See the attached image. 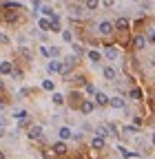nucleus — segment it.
<instances>
[{
  "label": "nucleus",
  "instance_id": "obj_1",
  "mask_svg": "<svg viewBox=\"0 0 155 159\" xmlns=\"http://www.w3.org/2000/svg\"><path fill=\"white\" fill-rule=\"evenodd\" d=\"M75 62H78V57H75V55H67V57H64V62H62V66H60V73H62V75H69V71L75 66Z\"/></svg>",
  "mask_w": 155,
  "mask_h": 159
},
{
  "label": "nucleus",
  "instance_id": "obj_2",
  "mask_svg": "<svg viewBox=\"0 0 155 159\" xmlns=\"http://www.w3.org/2000/svg\"><path fill=\"white\" fill-rule=\"evenodd\" d=\"M51 150H53V155H58V157H62V155H67L69 152V146L62 142V139H60V142H55L53 146H51Z\"/></svg>",
  "mask_w": 155,
  "mask_h": 159
},
{
  "label": "nucleus",
  "instance_id": "obj_3",
  "mask_svg": "<svg viewBox=\"0 0 155 159\" xmlns=\"http://www.w3.org/2000/svg\"><path fill=\"white\" fill-rule=\"evenodd\" d=\"M2 20L9 25H13L18 20V9H2Z\"/></svg>",
  "mask_w": 155,
  "mask_h": 159
},
{
  "label": "nucleus",
  "instance_id": "obj_4",
  "mask_svg": "<svg viewBox=\"0 0 155 159\" xmlns=\"http://www.w3.org/2000/svg\"><path fill=\"white\" fill-rule=\"evenodd\" d=\"M98 33H100V35H111V33H113V22L102 20V22L98 25Z\"/></svg>",
  "mask_w": 155,
  "mask_h": 159
},
{
  "label": "nucleus",
  "instance_id": "obj_5",
  "mask_svg": "<svg viewBox=\"0 0 155 159\" xmlns=\"http://www.w3.org/2000/svg\"><path fill=\"white\" fill-rule=\"evenodd\" d=\"M113 29H118V31L126 33V31L131 29V25H129V20H126V18H118V20L113 22Z\"/></svg>",
  "mask_w": 155,
  "mask_h": 159
},
{
  "label": "nucleus",
  "instance_id": "obj_6",
  "mask_svg": "<svg viewBox=\"0 0 155 159\" xmlns=\"http://www.w3.org/2000/svg\"><path fill=\"white\" fill-rule=\"evenodd\" d=\"M78 108H80L84 115H91V113H93V108H95V102H91V99H82Z\"/></svg>",
  "mask_w": 155,
  "mask_h": 159
},
{
  "label": "nucleus",
  "instance_id": "obj_7",
  "mask_svg": "<svg viewBox=\"0 0 155 159\" xmlns=\"http://www.w3.org/2000/svg\"><path fill=\"white\" fill-rule=\"evenodd\" d=\"M27 135H29L31 139H40V137H42V126H38V124H35V126H29V133H27Z\"/></svg>",
  "mask_w": 155,
  "mask_h": 159
},
{
  "label": "nucleus",
  "instance_id": "obj_8",
  "mask_svg": "<svg viewBox=\"0 0 155 159\" xmlns=\"http://www.w3.org/2000/svg\"><path fill=\"white\" fill-rule=\"evenodd\" d=\"M80 102H82V95L78 93V91H73V93H69V104L75 108V106H80Z\"/></svg>",
  "mask_w": 155,
  "mask_h": 159
},
{
  "label": "nucleus",
  "instance_id": "obj_9",
  "mask_svg": "<svg viewBox=\"0 0 155 159\" xmlns=\"http://www.w3.org/2000/svg\"><path fill=\"white\" fill-rule=\"evenodd\" d=\"M95 104L106 106V104H109V95H106V93H102V91H95Z\"/></svg>",
  "mask_w": 155,
  "mask_h": 159
},
{
  "label": "nucleus",
  "instance_id": "obj_10",
  "mask_svg": "<svg viewBox=\"0 0 155 159\" xmlns=\"http://www.w3.org/2000/svg\"><path fill=\"white\" fill-rule=\"evenodd\" d=\"M118 150H120V155H122V157H126V159H138V157H140V152H135V150H126L124 146H118Z\"/></svg>",
  "mask_w": 155,
  "mask_h": 159
},
{
  "label": "nucleus",
  "instance_id": "obj_11",
  "mask_svg": "<svg viewBox=\"0 0 155 159\" xmlns=\"http://www.w3.org/2000/svg\"><path fill=\"white\" fill-rule=\"evenodd\" d=\"M91 148H93V150H102V148H104V137H98V135H95V137L91 139Z\"/></svg>",
  "mask_w": 155,
  "mask_h": 159
},
{
  "label": "nucleus",
  "instance_id": "obj_12",
  "mask_svg": "<svg viewBox=\"0 0 155 159\" xmlns=\"http://www.w3.org/2000/svg\"><path fill=\"white\" fill-rule=\"evenodd\" d=\"M109 106H113V108H124V97H109Z\"/></svg>",
  "mask_w": 155,
  "mask_h": 159
},
{
  "label": "nucleus",
  "instance_id": "obj_13",
  "mask_svg": "<svg viewBox=\"0 0 155 159\" xmlns=\"http://www.w3.org/2000/svg\"><path fill=\"white\" fill-rule=\"evenodd\" d=\"M104 55H106L109 60H115V57H118V49H115L113 44H106V47H104Z\"/></svg>",
  "mask_w": 155,
  "mask_h": 159
},
{
  "label": "nucleus",
  "instance_id": "obj_14",
  "mask_svg": "<svg viewBox=\"0 0 155 159\" xmlns=\"http://www.w3.org/2000/svg\"><path fill=\"white\" fill-rule=\"evenodd\" d=\"M60 66H62V62H58V60H51V62L47 64V71H49V73H60Z\"/></svg>",
  "mask_w": 155,
  "mask_h": 159
},
{
  "label": "nucleus",
  "instance_id": "obj_15",
  "mask_svg": "<svg viewBox=\"0 0 155 159\" xmlns=\"http://www.w3.org/2000/svg\"><path fill=\"white\" fill-rule=\"evenodd\" d=\"M144 44H146V38L144 35H135L133 38V47L135 49H144Z\"/></svg>",
  "mask_w": 155,
  "mask_h": 159
},
{
  "label": "nucleus",
  "instance_id": "obj_16",
  "mask_svg": "<svg viewBox=\"0 0 155 159\" xmlns=\"http://www.w3.org/2000/svg\"><path fill=\"white\" fill-rule=\"evenodd\" d=\"M58 135H60V139H62V142H64V139H71V137H73L71 128H67V126H62L60 130H58Z\"/></svg>",
  "mask_w": 155,
  "mask_h": 159
},
{
  "label": "nucleus",
  "instance_id": "obj_17",
  "mask_svg": "<svg viewBox=\"0 0 155 159\" xmlns=\"http://www.w3.org/2000/svg\"><path fill=\"white\" fill-rule=\"evenodd\" d=\"M38 27H40L42 31H51V20L49 18H40L38 20Z\"/></svg>",
  "mask_w": 155,
  "mask_h": 159
},
{
  "label": "nucleus",
  "instance_id": "obj_18",
  "mask_svg": "<svg viewBox=\"0 0 155 159\" xmlns=\"http://www.w3.org/2000/svg\"><path fill=\"white\" fill-rule=\"evenodd\" d=\"M102 73H104V77H106V80H115V77H118V73H115V69H113V66H104V71H102Z\"/></svg>",
  "mask_w": 155,
  "mask_h": 159
},
{
  "label": "nucleus",
  "instance_id": "obj_19",
  "mask_svg": "<svg viewBox=\"0 0 155 159\" xmlns=\"http://www.w3.org/2000/svg\"><path fill=\"white\" fill-rule=\"evenodd\" d=\"M142 89H131V93H129V97L131 99H135V102H140V99H142Z\"/></svg>",
  "mask_w": 155,
  "mask_h": 159
},
{
  "label": "nucleus",
  "instance_id": "obj_20",
  "mask_svg": "<svg viewBox=\"0 0 155 159\" xmlns=\"http://www.w3.org/2000/svg\"><path fill=\"white\" fill-rule=\"evenodd\" d=\"M11 62H0V75H9L11 73Z\"/></svg>",
  "mask_w": 155,
  "mask_h": 159
},
{
  "label": "nucleus",
  "instance_id": "obj_21",
  "mask_svg": "<svg viewBox=\"0 0 155 159\" xmlns=\"http://www.w3.org/2000/svg\"><path fill=\"white\" fill-rule=\"evenodd\" d=\"M98 5H100V0H84V7H87L89 11H95V9H98Z\"/></svg>",
  "mask_w": 155,
  "mask_h": 159
},
{
  "label": "nucleus",
  "instance_id": "obj_22",
  "mask_svg": "<svg viewBox=\"0 0 155 159\" xmlns=\"http://www.w3.org/2000/svg\"><path fill=\"white\" fill-rule=\"evenodd\" d=\"M95 135H98V137H104V139H106V137L111 135V133H109V126H98V130H95Z\"/></svg>",
  "mask_w": 155,
  "mask_h": 159
},
{
  "label": "nucleus",
  "instance_id": "obj_23",
  "mask_svg": "<svg viewBox=\"0 0 155 159\" xmlns=\"http://www.w3.org/2000/svg\"><path fill=\"white\" fill-rule=\"evenodd\" d=\"M18 51H20V55H22L25 60H33V55H31V51H29L27 47H22V44H20V49H18Z\"/></svg>",
  "mask_w": 155,
  "mask_h": 159
},
{
  "label": "nucleus",
  "instance_id": "obj_24",
  "mask_svg": "<svg viewBox=\"0 0 155 159\" xmlns=\"http://www.w3.org/2000/svg\"><path fill=\"white\" fill-rule=\"evenodd\" d=\"M69 13H71L73 18H78V16L82 13V7H78V5H71V7H69Z\"/></svg>",
  "mask_w": 155,
  "mask_h": 159
},
{
  "label": "nucleus",
  "instance_id": "obj_25",
  "mask_svg": "<svg viewBox=\"0 0 155 159\" xmlns=\"http://www.w3.org/2000/svg\"><path fill=\"white\" fill-rule=\"evenodd\" d=\"M87 57L91 60V62H100V57H102V55H100L98 51H89V53H87Z\"/></svg>",
  "mask_w": 155,
  "mask_h": 159
},
{
  "label": "nucleus",
  "instance_id": "obj_26",
  "mask_svg": "<svg viewBox=\"0 0 155 159\" xmlns=\"http://www.w3.org/2000/svg\"><path fill=\"white\" fill-rule=\"evenodd\" d=\"M53 104H58V106L64 104V95L62 93H53Z\"/></svg>",
  "mask_w": 155,
  "mask_h": 159
},
{
  "label": "nucleus",
  "instance_id": "obj_27",
  "mask_svg": "<svg viewBox=\"0 0 155 159\" xmlns=\"http://www.w3.org/2000/svg\"><path fill=\"white\" fill-rule=\"evenodd\" d=\"M42 89H45V91H53V89H55L53 80H45V82H42Z\"/></svg>",
  "mask_w": 155,
  "mask_h": 159
},
{
  "label": "nucleus",
  "instance_id": "obj_28",
  "mask_svg": "<svg viewBox=\"0 0 155 159\" xmlns=\"http://www.w3.org/2000/svg\"><path fill=\"white\" fill-rule=\"evenodd\" d=\"M122 133H129V135H135V133H140V128H138V126H124V128H122Z\"/></svg>",
  "mask_w": 155,
  "mask_h": 159
},
{
  "label": "nucleus",
  "instance_id": "obj_29",
  "mask_svg": "<svg viewBox=\"0 0 155 159\" xmlns=\"http://www.w3.org/2000/svg\"><path fill=\"white\" fill-rule=\"evenodd\" d=\"M40 9H42V13H45L47 18H53V16H55V13H53V9H51L49 5H45V7H40Z\"/></svg>",
  "mask_w": 155,
  "mask_h": 159
},
{
  "label": "nucleus",
  "instance_id": "obj_30",
  "mask_svg": "<svg viewBox=\"0 0 155 159\" xmlns=\"http://www.w3.org/2000/svg\"><path fill=\"white\" fill-rule=\"evenodd\" d=\"M73 82H75V84H80V86H84V84H87V77H84V75H75V77H73Z\"/></svg>",
  "mask_w": 155,
  "mask_h": 159
},
{
  "label": "nucleus",
  "instance_id": "obj_31",
  "mask_svg": "<svg viewBox=\"0 0 155 159\" xmlns=\"http://www.w3.org/2000/svg\"><path fill=\"white\" fill-rule=\"evenodd\" d=\"M9 75H11L13 80H20V77H22V71H18V69H11V73H9Z\"/></svg>",
  "mask_w": 155,
  "mask_h": 159
},
{
  "label": "nucleus",
  "instance_id": "obj_32",
  "mask_svg": "<svg viewBox=\"0 0 155 159\" xmlns=\"http://www.w3.org/2000/svg\"><path fill=\"white\" fill-rule=\"evenodd\" d=\"M62 40H64V42H71V40H73V33H71V31H62Z\"/></svg>",
  "mask_w": 155,
  "mask_h": 159
},
{
  "label": "nucleus",
  "instance_id": "obj_33",
  "mask_svg": "<svg viewBox=\"0 0 155 159\" xmlns=\"http://www.w3.org/2000/svg\"><path fill=\"white\" fill-rule=\"evenodd\" d=\"M58 55H60V49H58V47H51V49H49V57H58Z\"/></svg>",
  "mask_w": 155,
  "mask_h": 159
},
{
  "label": "nucleus",
  "instance_id": "obj_34",
  "mask_svg": "<svg viewBox=\"0 0 155 159\" xmlns=\"http://www.w3.org/2000/svg\"><path fill=\"white\" fill-rule=\"evenodd\" d=\"M84 91H87L89 95H95V86H93V84H89V82L84 84Z\"/></svg>",
  "mask_w": 155,
  "mask_h": 159
},
{
  "label": "nucleus",
  "instance_id": "obj_35",
  "mask_svg": "<svg viewBox=\"0 0 155 159\" xmlns=\"http://www.w3.org/2000/svg\"><path fill=\"white\" fill-rule=\"evenodd\" d=\"M73 51H75V57H78V55H82V53H84L80 44H73Z\"/></svg>",
  "mask_w": 155,
  "mask_h": 159
},
{
  "label": "nucleus",
  "instance_id": "obj_36",
  "mask_svg": "<svg viewBox=\"0 0 155 159\" xmlns=\"http://www.w3.org/2000/svg\"><path fill=\"white\" fill-rule=\"evenodd\" d=\"M16 117H18V119H25V117H29V113H27V111H18Z\"/></svg>",
  "mask_w": 155,
  "mask_h": 159
},
{
  "label": "nucleus",
  "instance_id": "obj_37",
  "mask_svg": "<svg viewBox=\"0 0 155 159\" xmlns=\"http://www.w3.org/2000/svg\"><path fill=\"white\" fill-rule=\"evenodd\" d=\"M133 126L140 128V126H142V117H133Z\"/></svg>",
  "mask_w": 155,
  "mask_h": 159
},
{
  "label": "nucleus",
  "instance_id": "obj_38",
  "mask_svg": "<svg viewBox=\"0 0 155 159\" xmlns=\"http://www.w3.org/2000/svg\"><path fill=\"white\" fill-rule=\"evenodd\" d=\"M0 44H9V38L2 35V33H0Z\"/></svg>",
  "mask_w": 155,
  "mask_h": 159
},
{
  "label": "nucleus",
  "instance_id": "obj_39",
  "mask_svg": "<svg viewBox=\"0 0 155 159\" xmlns=\"http://www.w3.org/2000/svg\"><path fill=\"white\" fill-rule=\"evenodd\" d=\"M113 2H115V0H102V5L109 9V7H113Z\"/></svg>",
  "mask_w": 155,
  "mask_h": 159
},
{
  "label": "nucleus",
  "instance_id": "obj_40",
  "mask_svg": "<svg viewBox=\"0 0 155 159\" xmlns=\"http://www.w3.org/2000/svg\"><path fill=\"white\" fill-rule=\"evenodd\" d=\"M40 53H42V55H47V57H49V49H47V47H40Z\"/></svg>",
  "mask_w": 155,
  "mask_h": 159
},
{
  "label": "nucleus",
  "instance_id": "obj_41",
  "mask_svg": "<svg viewBox=\"0 0 155 159\" xmlns=\"http://www.w3.org/2000/svg\"><path fill=\"white\" fill-rule=\"evenodd\" d=\"M5 135V124H0V137Z\"/></svg>",
  "mask_w": 155,
  "mask_h": 159
},
{
  "label": "nucleus",
  "instance_id": "obj_42",
  "mask_svg": "<svg viewBox=\"0 0 155 159\" xmlns=\"http://www.w3.org/2000/svg\"><path fill=\"white\" fill-rule=\"evenodd\" d=\"M5 108V102H2V99H0V111H2Z\"/></svg>",
  "mask_w": 155,
  "mask_h": 159
},
{
  "label": "nucleus",
  "instance_id": "obj_43",
  "mask_svg": "<svg viewBox=\"0 0 155 159\" xmlns=\"http://www.w3.org/2000/svg\"><path fill=\"white\" fill-rule=\"evenodd\" d=\"M0 159H5V152H2V150H0Z\"/></svg>",
  "mask_w": 155,
  "mask_h": 159
},
{
  "label": "nucleus",
  "instance_id": "obj_44",
  "mask_svg": "<svg viewBox=\"0 0 155 159\" xmlns=\"http://www.w3.org/2000/svg\"><path fill=\"white\" fill-rule=\"evenodd\" d=\"M151 139H153V146H155V133H153V137H151Z\"/></svg>",
  "mask_w": 155,
  "mask_h": 159
},
{
  "label": "nucleus",
  "instance_id": "obj_45",
  "mask_svg": "<svg viewBox=\"0 0 155 159\" xmlns=\"http://www.w3.org/2000/svg\"><path fill=\"white\" fill-rule=\"evenodd\" d=\"M2 86H5V84H2V82H0V91H2Z\"/></svg>",
  "mask_w": 155,
  "mask_h": 159
},
{
  "label": "nucleus",
  "instance_id": "obj_46",
  "mask_svg": "<svg viewBox=\"0 0 155 159\" xmlns=\"http://www.w3.org/2000/svg\"><path fill=\"white\" fill-rule=\"evenodd\" d=\"M153 106H155V95H153Z\"/></svg>",
  "mask_w": 155,
  "mask_h": 159
}]
</instances>
